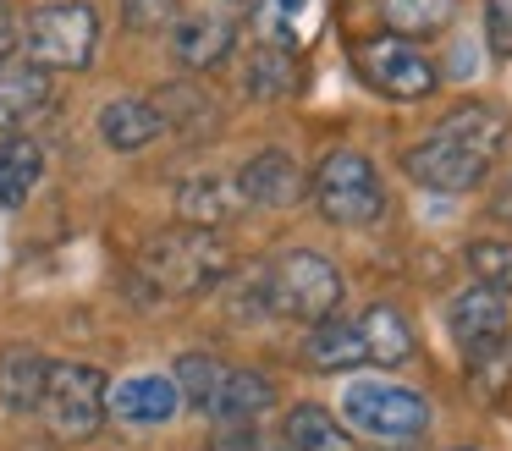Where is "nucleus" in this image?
<instances>
[{"instance_id": "1", "label": "nucleus", "mask_w": 512, "mask_h": 451, "mask_svg": "<svg viewBox=\"0 0 512 451\" xmlns=\"http://www.w3.org/2000/svg\"><path fill=\"white\" fill-rule=\"evenodd\" d=\"M138 264H144L149 286L166 297H199L232 270V259L215 242V231H199V226H171L160 237H149Z\"/></svg>"}, {"instance_id": "2", "label": "nucleus", "mask_w": 512, "mask_h": 451, "mask_svg": "<svg viewBox=\"0 0 512 451\" xmlns=\"http://www.w3.org/2000/svg\"><path fill=\"white\" fill-rule=\"evenodd\" d=\"M265 303L292 319H331L342 303V270L314 248H281L265 270Z\"/></svg>"}, {"instance_id": "3", "label": "nucleus", "mask_w": 512, "mask_h": 451, "mask_svg": "<svg viewBox=\"0 0 512 451\" xmlns=\"http://www.w3.org/2000/svg\"><path fill=\"white\" fill-rule=\"evenodd\" d=\"M342 418L347 429H364L380 446H408L430 429V402L391 380H353L342 396Z\"/></svg>"}, {"instance_id": "4", "label": "nucleus", "mask_w": 512, "mask_h": 451, "mask_svg": "<svg viewBox=\"0 0 512 451\" xmlns=\"http://www.w3.org/2000/svg\"><path fill=\"white\" fill-rule=\"evenodd\" d=\"M100 50V11L83 0H56L28 17V61L39 72H83Z\"/></svg>"}, {"instance_id": "5", "label": "nucleus", "mask_w": 512, "mask_h": 451, "mask_svg": "<svg viewBox=\"0 0 512 451\" xmlns=\"http://www.w3.org/2000/svg\"><path fill=\"white\" fill-rule=\"evenodd\" d=\"M314 204L331 226H369V220L386 215V187L364 154L331 149L314 165Z\"/></svg>"}, {"instance_id": "6", "label": "nucleus", "mask_w": 512, "mask_h": 451, "mask_svg": "<svg viewBox=\"0 0 512 451\" xmlns=\"http://www.w3.org/2000/svg\"><path fill=\"white\" fill-rule=\"evenodd\" d=\"M105 374L89 363H50L45 374V396H39V413L45 429L56 440H89L105 424Z\"/></svg>"}, {"instance_id": "7", "label": "nucleus", "mask_w": 512, "mask_h": 451, "mask_svg": "<svg viewBox=\"0 0 512 451\" xmlns=\"http://www.w3.org/2000/svg\"><path fill=\"white\" fill-rule=\"evenodd\" d=\"M353 66L364 72L369 88H380L391 99H424L435 88V61L413 39H397V33H369V39H358Z\"/></svg>"}, {"instance_id": "8", "label": "nucleus", "mask_w": 512, "mask_h": 451, "mask_svg": "<svg viewBox=\"0 0 512 451\" xmlns=\"http://www.w3.org/2000/svg\"><path fill=\"white\" fill-rule=\"evenodd\" d=\"M485 171H490L485 154H474L468 143L446 138V132H435V138L408 149V176L419 187H435V193H468V187L485 182Z\"/></svg>"}, {"instance_id": "9", "label": "nucleus", "mask_w": 512, "mask_h": 451, "mask_svg": "<svg viewBox=\"0 0 512 451\" xmlns=\"http://www.w3.org/2000/svg\"><path fill=\"white\" fill-rule=\"evenodd\" d=\"M446 325H452L457 347L474 358V352H490L507 341L512 330V297L490 292V286H474V292H457L452 308H446Z\"/></svg>"}, {"instance_id": "10", "label": "nucleus", "mask_w": 512, "mask_h": 451, "mask_svg": "<svg viewBox=\"0 0 512 451\" xmlns=\"http://www.w3.org/2000/svg\"><path fill=\"white\" fill-rule=\"evenodd\" d=\"M56 99L50 72H39L34 61H6L0 66V132L6 138H23L28 121H39Z\"/></svg>"}, {"instance_id": "11", "label": "nucleus", "mask_w": 512, "mask_h": 451, "mask_svg": "<svg viewBox=\"0 0 512 451\" xmlns=\"http://www.w3.org/2000/svg\"><path fill=\"white\" fill-rule=\"evenodd\" d=\"M177 380L171 374H133V380H116L111 391H105V413H116L122 424H166L171 413H177Z\"/></svg>"}, {"instance_id": "12", "label": "nucleus", "mask_w": 512, "mask_h": 451, "mask_svg": "<svg viewBox=\"0 0 512 451\" xmlns=\"http://www.w3.org/2000/svg\"><path fill=\"white\" fill-rule=\"evenodd\" d=\"M237 193H243V204L287 209V204H298V198H303V171H298V160H292V154L265 149V154H254V160L243 165Z\"/></svg>"}, {"instance_id": "13", "label": "nucleus", "mask_w": 512, "mask_h": 451, "mask_svg": "<svg viewBox=\"0 0 512 451\" xmlns=\"http://www.w3.org/2000/svg\"><path fill=\"white\" fill-rule=\"evenodd\" d=\"M259 17V33H265L270 50H303V44L320 33V17H325V0H259L254 6Z\"/></svg>"}, {"instance_id": "14", "label": "nucleus", "mask_w": 512, "mask_h": 451, "mask_svg": "<svg viewBox=\"0 0 512 451\" xmlns=\"http://www.w3.org/2000/svg\"><path fill=\"white\" fill-rule=\"evenodd\" d=\"M270 407H276V385H270L265 374L259 369H226L221 391H215V402H210V418L215 424H254Z\"/></svg>"}, {"instance_id": "15", "label": "nucleus", "mask_w": 512, "mask_h": 451, "mask_svg": "<svg viewBox=\"0 0 512 451\" xmlns=\"http://www.w3.org/2000/svg\"><path fill=\"white\" fill-rule=\"evenodd\" d=\"M160 132H166V116H160V105H149V99H116V105L100 110V138L122 154L155 143Z\"/></svg>"}, {"instance_id": "16", "label": "nucleus", "mask_w": 512, "mask_h": 451, "mask_svg": "<svg viewBox=\"0 0 512 451\" xmlns=\"http://www.w3.org/2000/svg\"><path fill=\"white\" fill-rule=\"evenodd\" d=\"M237 204H243V193H237L232 176H193V182L177 193L182 226H199V231H210V226H221V220H232Z\"/></svg>"}, {"instance_id": "17", "label": "nucleus", "mask_w": 512, "mask_h": 451, "mask_svg": "<svg viewBox=\"0 0 512 451\" xmlns=\"http://www.w3.org/2000/svg\"><path fill=\"white\" fill-rule=\"evenodd\" d=\"M287 446L292 451H358V440H353V429H347V424H336L331 407L298 402L287 413Z\"/></svg>"}, {"instance_id": "18", "label": "nucleus", "mask_w": 512, "mask_h": 451, "mask_svg": "<svg viewBox=\"0 0 512 451\" xmlns=\"http://www.w3.org/2000/svg\"><path fill=\"white\" fill-rule=\"evenodd\" d=\"M171 50H177V61L188 66V72H210L215 61L232 55V28H226L221 17H188L171 33Z\"/></svg>"}, {"instance_id": "19", "label": "nucleus", "mask_w": 512, "mask_h": 451, "mask_svg": "<svg viewBox=\"0 0 512 451\" xmlns=\"http://www.w3.org/2000/svg\"><path fill=\"white\" fill-rule=\"evenodd\" d=\"M358 341L375 363H408L413 358V330L408 319L397 314L391 303H369L364 319H358Z\"/></svg>"}, {"instance_id": "20", "label": "nucleus", "mask_w": 512, "mask_h": 451, "mask_svg": "<svg viewBox=\"0 0 512 451\" xmlns=\"http://www.w3.org/2000/svg\"><path fill=\"white\" fill-rule=\"evenodd\" d=\"M45 374H50V363L34 347H12L0 358V402L12 413H34L39 396H45Z\"/></svg>"}, {"instance_id": "21", "label": "nucleus", "mask_w": 512, "mask_h": 451, "mask_svg": "<svg viewBox=\"0 0 512 451\" xmlns=\"http://www.w3.org/2000/svg\"><path fill=\"white\" fill-rule=\"evenodd\" d=\"M39 176H45V154H39V143L0 138V204L23 209L28 193L39 187Z\"/></svg>"}, {"instance_id": "22", "label": "nucleus", "mask_w": 512, "mask_h": 451, "mask_svg": "<svg viewBox=\"0 0 512 451\" xmlns=\"http://www.w3.org/2000/svg\"><path fill=\"white\" fill-rule=\"evenodd\" d=\"M446 138L468 143L474 154H485V160H496V149L507 143V116H501L496 105H485V99H474V105H457L452 116L441 121Z\"/></svg>"}, {"instance_id": "23", "label": "nucleus", "mask_w": 512, "mask_h": 451, "mask_svg": "<svg viewBox=\"0 0 512 451\" xmlns=\"http://www.w3.org/2000/svg\"><path fill=\"white\" fill-rule=\"evenodd\" d=\"M309 363L325 374L336 369H358V363H369L364 341H358V325H342V319H320L309 336Z\"/></svg>"}, {"instance_id": "24", "label": "nucleus", "mask_w": 512, "mask_h": 451, "mask_svg": "<svg viewBox=\"0 0 512 451\" xmlns=\"http://www.w3.org/2000/svg\"><path fill=\"white\" fill-rule=\"evenodd\" d=\"M457 0H380V17H386V33L397 39H430L452 22Z\"/></svg>"}, {"instance_id": "25", "label": "nucleus", "mask_w": 512, "mask_h": 451, "mask_svg": "<svg viewBox=\"0 0 512 451\" xmlns=\"http://www.w3.org/2000/svg\"><path fill=\"white\" fill-rule=\"evenodd\" d=\"M292 88H298V55L259 44V50L248 55V94L254 99H287Z\"/></svg>"}, {"instance_id": "26", "label": "nucleus", "mask_w": 512, "mask_h": 451, "mask_svg": "<svg viewBox=\"0 0 512 451\" xmlns=\"http://www.w3.org/2000/svg\"><path fill=\"white\" fill-rule=\"evenodd\" d=\"M221 374H226V363L221 358H210V352H188V358L177 363V396H188L199 413H210V402H215V391H221Z\"/></svg>"}, {"instance_id": "27", "label": "nucleus", "mask_w": 512, "mask_h": 451, "mask_svg": "<svg viewBox=\"0 0 512 451\" xmlns=\"http://www.w3.org/2000/svg\"><path fill=\"white\" fill-rule=\"evenodd\" d=\"M468 270H474L490 292H501V297L512 292V248L507 242H468Z\"/></svg>"}, {"instance_id": "28", "label": "nucleus", "mask_w": 512, "mask_h": 451, "mask_svg": "<svg viewBox=\"0 0 512 451\" xmlns=\"http://www.w3.org/2000/svg\"><path fill=\"white\" fill-rule=\"evenodd\" d=\"M468 369H474V380L485 396H501L512 385V341H501V347H490V352H474Z\"/></svg>"}, {"instance_id": "29", "label": "nucleus", "mask_w": 512, "mask_h": 451, "mask_svg": "<svg viewBox=\"0 0 512 451\" xmlns=\"http://www.w3.org/2000/svg\"><path fill=\"white\" fill-rule=\"evenodd\" d=\"M122 17H127V28L155 33V28L177 22V0H122Z\"/></svg>"}, {"instance_id": "30", "label": "nucleus", "mask_w": 512, "mask_h": 451, "mask_svg": "<svg viewBox=\"0 0 512 451\" xmlns=\"http://www.w3.org/2000/svg\"><path fill=\"white\" fill-rule=\"evenodd\" d=\"M485 39L496 55H512V0H485Z\"/></svg>"}, {"instance_id": "31", "label": "nucleus", "mask_w": 512, "mask_h": 451, "mask_svg": "<svg viewBox=\"0 0 512 451\" xmlns=\"http://www.w3.org/2000/svg\"><path fill=\"white\" fill-rule=\"evenodd\" d=\"M210 451H265V435H259L254 424H215Z\"/></svg>"}, {"instance_id": "32", "label": "nucleus", "mask_w": 512, "mask_h": 451, "mask_svg": "<svg viewBox=\"0 0 512 451\" xmlns=\"http://www.w3.org/2000/svg\"><path fill=\"white\" fill-rule=\"evenodd\" d=\"M12 44H17V17H12V6L0 0V66H6V55H12Z\"/></svg>"}, {"instance_id": "33", "label": "nucleus", "mask_w": 512, "mask_h": 451, "mask_svg": "<svg viewBox=\"0 0 512 451\" xmlns=\"http://www.w3.org/2000/svg\"><path fill=\"white\" fill-rule=\"evenodd\" d=\"M496 209H501V215L512 220V187H507V193H501V204H496Z\"/></svg>"}, {"instance_id": "34", "label": "nucleus", "mask_w": 512, "mask_h": 451, "mask_svg": "<svg viewBox=\"0 0 512 451\" xmlns=\"http://www.w3.org/2000/svg\"><path fill=\"white\" fill-rule=\"evenodd\" d=\"M226 6H232V11H248V6H259V0H226Z\"/></svg>"}]
</instances>
